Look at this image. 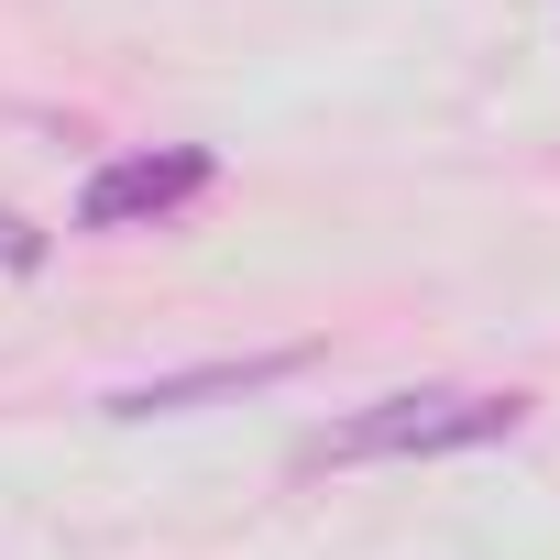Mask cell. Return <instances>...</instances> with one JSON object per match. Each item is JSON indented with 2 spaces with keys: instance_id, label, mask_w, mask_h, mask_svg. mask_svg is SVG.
I'll use <instances>...</instances> for the list:
<instances>
[{
  "instance_id": "1",
  "label": "cell",
  "mask_w": 560,
  "mask_h": 560,
  "mask_svg": "<svg viewBox=\"0 0 560 560\" xmlns=\"http://www.w3.org/2000/svg\"><path fill=\"white\" fill-rule=\"evenodd\" d=\"M527 396H472V385H418V396H374L363 418L319 429L298 451V472H352V462H440V451H483L516 440Z\"/></svg>"
},
{
  "instance_id": "2",
  "label": "cell",
  "mask_w": 560,
  "mask_h": 560,
  "mask_svg": "<svg viewBox=\"0 0 560 560\" xmlns=\"http://www.w3.org/2000/svg\"><path fill=\"white\" fill-rule=\"evenodd\" d=\"M209 187H220V154L209 143H143V154H110L78 187V231H165Z\"/></svg>"
},
{
  "instance_id": "3",
  "label": "cell",
  "mask_w": 560,
  "mask_h": 560,
  "mask_svg": "<svg viewBox=\"0 0 560 560\" xmlns=\"http://www.w3.org/2000/svg\"><path fill=\"white\" fill-rule=\"evenodd\" d=\"M319 352L308 341H275V352H242V363H187V374H143V385H110V418H187V407H231V396H264L308 374Z\"/></svg>"
},
{
  "instance_id": "4",
  "label": "cell",
  "mask_w": 560,
  "mask_h": 560,
  "mask_svg": "<svg viewBox=\"0 0 560 560\" xmlns=\"http://www.w3.org/2000/svg\"><path fill=\"white\" fill-rule=\"evenodd\" d=\"M0 264H45V242H34V231H23L12 209H0Z\"/></svg>"
}]
</instances>
